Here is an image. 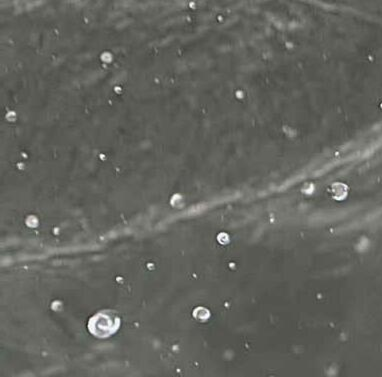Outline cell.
Returning a JSON list of instances; mask_svg holds the SVG:
<instances>
[{"instance_id":"1","label":"cell","mask_w":382,"mask_h":377,"mask_svg":"<svg viewBox=\"0 0 382 377\" xmlns=\"http://www.w3.org/2000/svg\"><path fill=\"white\" fill-rule=\"evenodd\" d=\"M119 327V318L112 316L110 312H101L90 319V328L91 334L97 337H108L114 334Z\"/></svg>"}]
</instances>
